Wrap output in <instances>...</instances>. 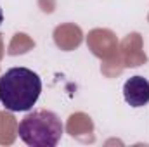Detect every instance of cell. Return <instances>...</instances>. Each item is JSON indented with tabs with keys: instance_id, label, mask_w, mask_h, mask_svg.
<instances>
[{
	"instance_id": "1",
	"label": "cell",
	"mask_w": 149,
	"mask_h": 147,
	"mask_svg": "<svg viewBox=\"0 0 149 147\" xmlns=\"http://www.w3.org/2000/svg\"><path fill=\"white\" fill-rule=\"evenodd\" d=\"M42 80L28 68H10L0 76V104L7 111L24 112L37 104Z\"/></svg>"
},
{
	"instance_id": "2",
	"label": "cell",
	"mask_w": 149,
	"mask_h": 147,
	"mask_svg": "<svg viewBox=\"0 0 149 147\" xmlns=\"http://www.w3.org/2000/svg\"><path fill=\"white\" fill-rule=\"evenodd\" d=\"M63 132L64 128L59 116L45 109L26 114L17 126L19 139L31 147H56L63 137Z\"/></svg>"
},
{
	"instance_id": "3",
	"label": "cell",
	"mask_w": 149,
	"mask_h": 147,
	"mask_svg": "<svg viewBox=\"0 0 149 147\" xmlns=\"http://www.w3.org/2000/svg\"><path fill=\"white\" fill-rule=\"evenodd\" d=\"M125 102L132 107H144L149 104V80L144 76H132L123 85Z\"/></svg>"
},
{
	"instance_id": "4",
	"label": "cell",
	"mask_w": 149,
	"mask_h": 147,
	"mask_svg": "<svg viewBox=\"0 0 149 147\" xmlns=\"http://www.w3.org/2000/svg\"><path fill=\"white\" fill-rule=\"evenodd\" d=\"M2 23H3V12H2V9H0V26H2Z\"/></svg>"
}]
</instances>
